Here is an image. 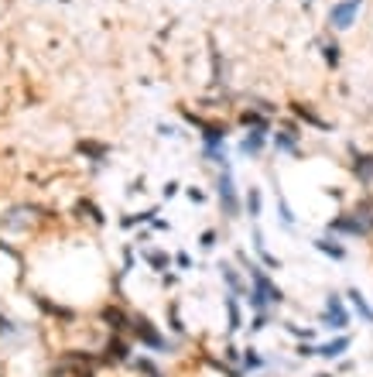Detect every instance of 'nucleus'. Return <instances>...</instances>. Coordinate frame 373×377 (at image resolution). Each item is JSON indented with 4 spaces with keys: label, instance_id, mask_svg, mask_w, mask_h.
<instances>
[{
    "label": "nucleus",
    "instance_id": "nucleus-1",
    "mask_svg": "<svg viewBox=\"0 0 373 377\" xmlns=\"http://www.w3.org/2000/svg\"><path fill=\"white\" fill-rule=\"evenodd\" d=\"M360 4L363 0H335L333 7H329V14H325L329 28L333 31H350L356 24V18H360Z\"/></svg>",
    "mask_w": 373,
    "mask_h": 377
},
{
    "label": "nucleus",
    "instance_id": "nucleus-2",
    "mask_svg": "<svg viewBox=\"0 0 373 377\" xmlns=\"http://www.w3.org/2000/svg\"><path fill=\"white\" fill-rule=\"evenodd\" d=\"M322 326H325V329H335V333H343V329L350 326V309H346V302H343V295H329V298H325V312H322Z\"/></svg>",
    "mask_w": 373,
    "mask_h": 377
},
{
    "label": "nucleus",
    "instance_id": "nucleus-3",
    "mask_svg": "<svg viewBox=\"0 0 373 377\" xmlns=\"http://www.w3.org/2000/svg\"><path fill=\"white\" fill-rule=\"evenodd\" d=\"M219 202H223L226 217H240V196H236V185H233V172L219 175Z\"/></svg>",
    "mask_w": 373,
    "mask_h": 377
},
{
    "label": "nucleus",
    "instance_id": "nucleus-4",
    "mask_svg": "<svg viewBox=\"0 0 373 377\" xmlns=\"http://www.w3.org/2000/svg\"><path fill=\"white\" fill-rule=\"evenodd\" d=\"M353 346V337H335V339H329V343H322V346H315V357H322V360H339L346 350Z\"/></svg>",
    "mask_w": 373,
    "mask_h": 377
},
{
    "label": "nucleus",
    "instance_id": "nucleus-5",
    "mask_svg": "<svg viewBox=\"0 0 373 377\" xmlns=\"http://www.w3.org/2000/svg\"><path fill=\"white\" fill-rule=\"evenodd\" d=\"M264 144H267V127H254V131H247V138L240 141V155H260Z\"/></svg>",
    "mask_w": 373,
    "mask_h": 377
},
{
    "label": "nucleus",
    "instance_id": "nucleus-6",
    "mask_svg": "<svg viewBox=\"0 0 373 377\" xmlns=\"http://www.w3.org/2000/svg\"><path fill=\"white\" fill-rule=\"evenodd\" d=\"M312 247L318 254H325V258H333V261H346V247H343L335 237H315Z\"/></svg>",
    "mask_w": 373,
    "mask_h": 377
},
{
    "label": "nucleus",
    "instance_id": "nucleus-7",
    "mask_svg": "<svg viewBox=\"0 0 373 377\" xmlns=\"http://www.w3.org/2000/svg\"><path fill=\"white\" fill-rule=\"evenodd\" d=\"M346 298H350L353 312H360V316H363V322H370V326H373V305L367 302V295H363L360 288H350V292H346Z\"/></svg>",
    "mask_w": 373,
    "mask_h": 377
},
{
    "label": "nucleus",
    "instance_id": "nucleus-8",
    "mask_svg": "<svg viewBox=\"0 0 373 377\" xmlns=\"http://www.w3.org/2000/svg\"><path fill=\"white\" fill-rule=\"evenodd\" d=\"M274 148L281 151V155H295V151H298V131H295V127L277 131V134H274Z\"/></svg>",
    "mask_w": 373,
    "mask_h": 377
},
{
    "label": "nucleus",
    "instance_id": "nucleus-9",
    "mask_svg": "<svg viewBox=\"0 0 373 377\" xmlns=\"http://www.w3.org/2000/svg\"><path fill=\"white\" fill-rule=\"evenodd\" d=\"M353 172H356V179L363 182V185H370V182H373V155H356V158H353Z\"/></svg>",
    "mask_w": 373,
    "mask_h": 377
},
{
    "label": "nucleus",
    "instance_id": "nucleus-10",
    "mask_svg": "<svg viewBox=\"0 0 373 377\" xmlns=\"http://www.w3.org/2000/svg\"><path fill=\"white\" fill-rule=\"evenodd\" d=\"M318 48H322V59H325V65H333V69H335V65H339V59H343V55H339V52H343V48H339V41L325 38Z\"/></svg>",
    "mask_w": 373,
    "mask_h": 377
},
{
    "label": "nucleus",
    "instance_id": "nucleus-11",
    "mask_svg": "<svg viewBox=\"0 0 373 377\" xmlns=\"http://www.w3.org/2000/svg\"><path fill=\"white\" fill-rule=\"evenodd\" d=\"M243 206H247V213H250V219L260 217V209H264V196H260V189H250L247 196H243Z\"/></svg>",
    "mask_w": 373,
    "mask_h": 377
},
{
    "label": "nucleus",
    "instance_id": "nucleus-12",
    "mask_svg": "<svg viewBox=\"0 0 373 377\" xmlns=\"http://www.w3.org/2000/svg\"><path fill=\"white\" fill-rule=\"evenodd\" d=\"M277 213H281V223L291 230L295 226V213H291V206H288V199L284 196H277Z\"/></svg>",
    "mask_w": 373,
    "mask_h": 377
},
{
    "label": "nucleus",
    "instance_id": "nucleus-13",
    "mask_svg": "<svg viewBox=\"0 0 373 377\" xmlns=\"http://www.w3.org/2000/svg\"><path fill=\"white\" fill-rule=\"evenodd\" d=\"M291 110H295V114H298L301 120H305V124H312V127H325V120H322V117H315V114L308 110V106H301V103H295Z\"/></svg>",
    "mask_w": 373,
    "mask_h": 377
},
{
    "label": "nucleus",
    "instance_id": "nucleus-14",
    "mask_svg": "<svg viewBox=\"0 0 373 377\" xmlns=\"http://www.w3.org/2000/svg\"><path fill=\"white\" fill-rule=\"evenodd\" d=\"M226 309H230V329H240V309L233 298H226Z\"/></svg>",
    "mask_w": 373,
    "mask_h": 377
},
{
    "label": "nucleus",
    "instance_id": "nucleus-15",
    "mask_svg": "<svg viewBox=\"0 0 373 377\" xmlns=\"http://www.w3.org/2000/svg\"><path fill=\"white\" fill-rule=\"evenodd\" d=\"M213 244H216V234H213V230H209V234H202V247H213Z\"/></svg>",
    "mask_w": 373,
    "mask_h": 377
},
{
    "label": "nucleus",
    "instance_id": "nucleus-16",
    "mask_svg": "<svg viewBox=\"0 0 373 377\" xmlns=\"http://www.w3.org/2000/svg\"><path fill=\"white\" fill-rule=\"evenodd\" d=\"M178 192V182H168V185H165V199H172Z\"/></svg>",
    "mask_w": 373,
    "mask_h": 377
},
{
    "label": "nucleus",
    "instance_id": "nucleus-17",
    "mask_svg": "<svg viewBox=\"0 0 373 377\" xmlns=\"http://www.w3.org/2000/svg\"><path fill=\"white\" fill-rule=\"evenodd\" d=\"M189 199H192V202H202V199H206V196H202L199 189H189Z\"/></svg>",
    "mask_w": 373,
    "mask_h": 377
},
{
    "label": "nucleus",
    "instance_id": "nucleus-18",
    "mask_svg": "<svg viewBox=\"0 0 373 377\" xmlns=\"http://www.w3.org/2000/svg\"><path fill=\"white\" fill-rule=\"evenodd\" d=\"M318 377H335V374H318Z\"/></svg>",
    "mask_w": 373,
    "mask_h": 377
}]
</instances>
